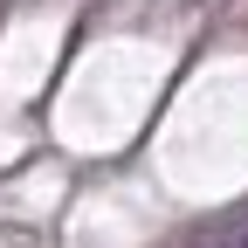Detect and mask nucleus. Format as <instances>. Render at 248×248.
<instances>
[{
  "mask_svg": "<svg viewBox=\"0 0 248 248\" xmlns=\"http://www.w3.org/2000/svg\"><path fill=\"white\" fill-rule=\"evenodd\" d=\"M234 248H248V228H241V241H234Z\"/></svg>",
  "mask_w": 248,
  "mask_h": 248,
  "instance_id": "1",
  "label": "nucleus"
}]
</instances>
